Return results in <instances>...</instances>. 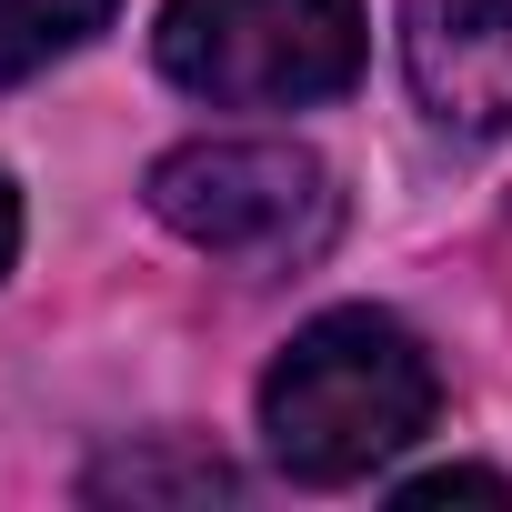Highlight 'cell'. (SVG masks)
I'll return each instance as SVG.
<instances>
[{"instance_id": "1", "label": "cell", "mask_w": 512, "mask_h": 512, "mask_svg": "<svg viewBox=\"0 0 512 512\" xmlns=\"http://www.w3.org/2000/svg\"><path fill=\"white\" fill-rule=\"evenodd\" d=\"M432 402H442V372L432 352L372 312V302H342L322 322L292 332V352L262 372V442L292 482H372L412 432H432Z\"/></svg>"}, {"instance_id": "2", "label": "cell", "mask_w": 512, "mask_h": 512, "mask_svg": "<svg viewBox=\"0 0 512 512\" xmlns=\"http://www.w3.org/2000/svg\"><path fill=\"white\" fill-rule=\"evenodd\" d=\"M151 61L211 111H302L362 81V0H171Z\"/></svg>"}, {"instance_id": "3", "label": "cell", "mask_w": 512, "mask_h": 512, "mask_svg": "<svg viewBox=\"0 0 512 512\" xmlns=\"http://www.w3.org/2000/svg\"><path fill=\"white\" fill-rule=\"evenodd\" d=\"M151 211L231 272H302L342 221V191L302 141H181L151 161Z\"/></svg>"}, {"instance_id": "4", "label": "cell", "mask_w": 512, "mask_h": 512, "mask_svg": "<svg viewBox=\"0 0 512 512\" xmlns=\"http://www.w3.org/2000/svg\"><path fill=\"white\" fill-rule=\"evenodd\" d=\"M402 71L442 131H512V0H402Z\"/></svg>"}, {"instance_id": "5", "label": "cell", "mask_w": 512, "mask_h": 512, "mask_svg": "<svg viewBox=\"0 0 512 512\" xmlns=\"http://www.w3.org/2000/svg\"><path fill=\"white\" fill-rule=\"evenodd\" d=\"M121 0H0V91L41 81L51 61H71L91 31H111Z\"/></svg>"}, {"instance_id": "6", "label": "cell", "mask_w": 512, "mask_h": 512, "mask_svg": "<svg viewBox=\"0 0 512 512\" xmlns=\"http://www.w3.org/2000/svg\"><path fill=\"white\" fill-rule=\"evenodd\" d=\"M91 492H191V502H221L231 462H211V452H191V462H101Z\"/></svg>"}, {"instance_id": "7", "label": "cell", "mask_w": 512, "mask_h": 512, "mask_svg": "<svg viewBox=\"0 0 512 512\" xmlns=\"http://www.w3.org/2000/svg\"><path fill=\"white\" fill-rule=\"evenodd\" d=\"M402 502H512V482L502 472H422V482H402Z\"/></svg>"}, {"instance_id": "8", "label": "cell", "mask_w": 512, "mask_h": 512, "mask_svg": "<svg viewBox=\"0 0 512 512\" xmlns=\"http://www.w3.org/2000/svg\"><path fill=\"white\" fill-rule=\"evenodd\" d=\"M11 251H21V191L0 181V272H11Z\"/></svg>"}]
</instances>
